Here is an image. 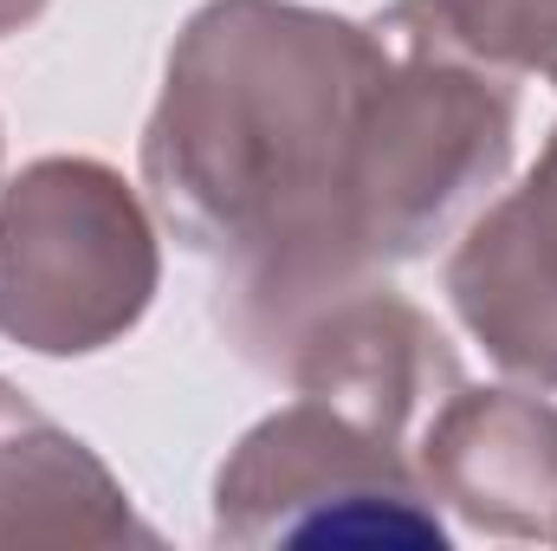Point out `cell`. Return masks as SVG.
I'll return each instance as SVG.
<instances>
[{"mask_svg":"<svg viewBox=\"0 0 557 551\" xmlns=\"http://www.w3.org/2000/svg\"><path fill=\"white\" fill-rule=\"evenodd\" d=\"M389 39L305 0H208L169 46L143 124L156 221L221 267L227 344L278 377L298 331L383 285L350 234V143Z\"/></svg>","mask_w":557,"mask_h":551,"instance_id":"6da1fadb","label":"cell"},{"mask_svg":"<svg viewBox=\"0 0 557 551\" xmlns=\"http://www.w3.org/2000/svg\"><path fill=\"white\" fill-rule=\"evenodd\" d=\"M416 7L467 59L506 78L539 72L557 85V0H416Z\"/></svg>","mask_w":557,"mask_h":551,"instance_id":"9c48e42d","label":"cell"},{"mask_svg":"<svg viewBox=\"0 0 557 551\" xmlns=\"http://www.w3.org/2000/svg\"><path fill=\"white\" fill-rule=\"evenodd\" d=\"M278 377L298 396H324L331 409L376 428L383 441H396L409 454H416L421 421L467 383V370H460L454 344L434 331V318L389 285H363V292L337 298L331 311H318L298 331V344L285 351Z\"/></svg>","mask_w":557,"mask_h":551,"instance_id":"5b68a950","label":"cell"},{"mask_svg":"<svg viewBox=\"0 0 557 551\" xmlns=\"http://www.w3.org/2000/svg\"><path fill=\"white\" fill-rule=\"evenodd\" d=\"M376 33L389 65L350 143V234L376 273L428 260L506 182L519 91L506 72L447 46L416 0H396Z\"/></svg>","mask_w":557,"mask_h":551,"instance_id":"7a4b0ae2","label":"cell"},{"mask_svg":"<svg viewBox=\"0 0 557 551\" xmlns=\"http://www.w3.org/2000/svg\"><path fill=\"white\" fill-rule=\"evenodd\" d=\"M421 487L493 539L557 532V409L532 390L460 383L416 434Z\"/></svg>","mask_w":557,"mask_h":551,"instance_id":"52a82bcc","label":"cell"},{"mask_svg":"<svg viewBox=\"0 0 557 551\" xmlns=\"http://www.w3.org/2000/svg\"><path fill=\"white\" fill-rule=\"evenodd\" d=\"M52 0H0V39H13V33H26L39 13H46Z\"/></svg>","mask_w":557,"mask_h":551,"instance_id":"30bf717a","label":"cell"},{"mask_svg":"<svg viewBox=\"0 0 557 551\" xmlns=\"http://www.w3.org/2000/svg\"><path fill=\"white\" fill-rule=\"evenodd\" d=\"M162 247L143 195L98 156H39L0 182V338L98 357L156 305Z\"/></svg>","mask_w":557,"mask_h":551,"instance_id":"3957f363","label":"cell"},{"mask_svg":"<svg viewBox=\"0 0 557 551\" xmlns=\"http://www.w3.org/2000/svg\"><path fill=\"white\" fill-rule=\"evenodd\" d=\"M441 285L506 377L557 390V131L525 182L460 228Z\"/></svg>","mask_w":557,"mask_h":551,"instance_id":"8992f818","label":"cell"},{"mask_svg":"<svg viewBox=\"0 0 557 551\" xmlns=\"http://www.w3.org/2000/svg\"><path fill=\"white\" fill-rule=\"evenodd\" d=\"M156 546L124 480L0 377V551Z\"/></svg>","mask_w":557,"mask_h":551,"instance_id":"ba28073f","label":"cell"},{"mask_svg":"<svg viewBox=\"0 0 557 551\" xmlns=\"http://www.w3.org/2000/svg\"><path fill=\"white\" fill-rule=\"evenodd\" d=\"M552 539H557V532H552Z\"/></svg>","mask_w":557,"mask_h":551,"instance_id":"8fae6325","label":"cell"},{"mask_svg":"<svg viewBox=\"0 0 557 551\" xmlns=\"http://www.w3.org/2000/svg\"><path fill=\"white\" fill-rule=\"evenodd\" d=\"M221 546H403L447 551L454 532L421 487L409 448L350 421L324 396H298L253 421L214 474Z\"/></svg>","mask_w":557,"mask_h":551,"instance_id":"277c9868","label":"cell"}]
</instances>
